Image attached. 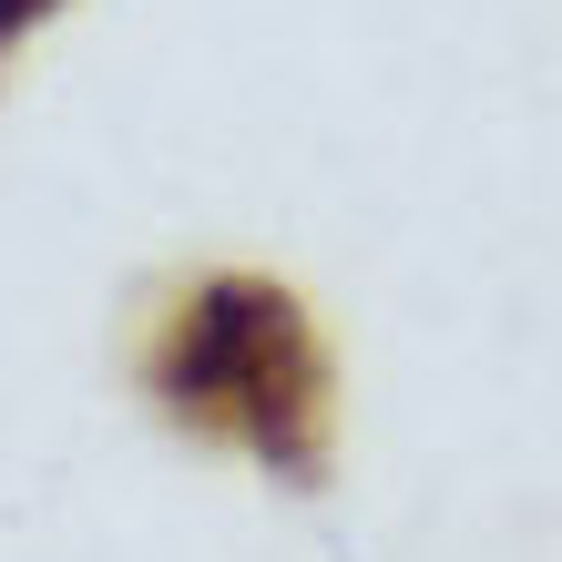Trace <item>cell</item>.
<instances>
[{
	"instance_id": "obj_2",
	"label": "cell",
	"mask_w": 562,
	"mask_h": 562,
	"mask_svg": "<svg viewBox=\"0 0 562 562\" xmlns=\"http://www.w3.org/2000/svg\"><path fill=\"white\" fill-rule=\"evenodd\" d=\"M52 11H61V0H0V61H11V52H21V31H42Z\"/></svg>"
},
{
	"instance_id": "obj_1",
	"label": "cell",
	"mask_w": 562,
	"mask_h": 562,
	"mask_svg": "<svg viewBox=\"0 0 562 562\" xmlns=\"http://www.w3.org/2000/svg\"><path fill=\"white\" fill-rule=\"evenodd\" d=\"M144 389L154 409L225 440L246 460H267L277 481L317 491L327 481V440H338V369H327L307 307L277 277H205L164 307L154 348H144Z\"/></svg>"
}]
</instances>
